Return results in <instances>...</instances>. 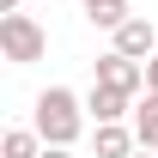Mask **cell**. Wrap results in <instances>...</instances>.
<instances>
[{
    "mask_svg": "<svg viewBox=\"0 0 158 158\" xmlns=\"http://www.w3.org/2000/svg\"><path fill=\"white\" fill-rule=\"evenodd\" d=\"M85 116L91 122H122V116H134V98L128 91H110V85H91L85 91Z\"/></svg>",
    "mask_w": 158,
    "mask_h": 158,
    "instance_id": "5",
    "label": "cell"
},
{
    "mask_svg": "<svg viewBox=\"0 0 158 158\" xmlns=\"http://www.w3.org/2000/svg\"><path fill=\"white\" fill-rule=\"evenodd\" d=\"M110 49H116V55H128V61H152V55H158V31H152V19H140V12H134V19L116 31V43H110Z\"/></svg>",
    "mask_w": 158,
    "mask_h": 158,
    "instance_id": "4",
    "label": "cell"
},
{
    "mask_svg": "<svg viewBox=\"0 0 158 158\" xmlns=\"http://www.w3.org/2000/svg\"><path fill=\"white\" fill-rule=\"evenodd\" d=\"M146 91H158V55L146 61Z\"/></svg>",
    "mask_w": 158,
    "mask_h": 158,
    "instance_id": "9",
    "label": "cell"
},
{
    "mask_svg": "<svg viewBox=\"0 0 158 158\" xmlns=\"http://www.w3.org/2000/svg\"><path fill=\"white\" fill-rule=\"evenodd\" d=\"M31 128L43 134V146H73V140L85 134V98H73L67 85H49V91H37Z\"/></svg>",
    "mask_w": 158,
    "mask_h": 158,
    "instance_id": "1",
    "label": "cell"
},
{
    "mask_svg": "<svg viewBox=\"0 0 158 158\" xmlns=\"http://www.w3.org/2000/svg\"><path fill=\"white\" fill-rule=\"evenodd\" d=\"M134 134H140V146L158 152V91H146V98L134 103Z\"/></svg>",
    "mask_w": 158,
    "mask_h": 158,
    "instance_id": "8",
    "label": "cell"
},
{
    "mask_svg": "<svg viewBox=\"0 0 158 158\" xmlns=\"http://www.w3.org/2000/svg\"><path fill=\"white\" fill-rule=\"evenodd\" d=\"M79 6H91V0H79Z\"/></svg>",
    "mask_w": 158,
    "mask_h": 158,
    "instance_id": "12",
    "label": "cell"
},
{
    "mask_svg": "<svg viewBox=\"0 0 158 158\" xmlns=\"http://www.w3.org/2000/svg\"><path fill=\"white\" fill-rule=\"evenodd\" d=\"M0 158H43V134H37V128H6Z\"/></svg>",
    "mask_w": 158,
    "mask_h": 158,
    "instance_id": "7",
    "label": "cell"
},
{
    "mask_svg": "<svg viewBox=\"0 0 158 158\" xmlns=\"http://www.w3.org/2000/svg\"><path fill=\"white\" fill-rule=\"evenodd\" d=\"M91 85H110V91H128V98H134L140 85H146V61H128V55L110 49V55L91 61Z\"/></svg>",
    "mask_w": 158,
    "mask_h": 158,
    "instance_id": "3",
    "label": "cell"
},
{
    "mask_svg": "<svg viewBox=\"0 0 158 158\" xmlns=\"http://www.w3.org/2000/svg\"><path fill=\"white\" fill-rule=\"evenodd\" d=\"M128 19H134L128 0H91V6H85V24H91V31H110V37H116Z\"/></svg>",
    "mask_w": 158,
    "mask_h": 158,
    "instance_id": "6",
    "label": "cell"
},
{
    "mask_svg": "<svg viewBox=\"0 0 158 158\" xmlns=\"http://www.w3.org/2000/svg\"><path fill=\"white\" fill-rule=\"evenodd\" d=\"M134 158H158V152H152V146H140V152H134Z\"/></svg>",
    "mask_w": 158,
    "mask_h": 158,
    "instance_id": "11",
    "label": "cell"
},
{
    "mask_svg": "<svg viewBox=\"0 0 158 158\" xmlns=\"http://www.w3.org/2000/svg\"><path fill=\"white\" fill-rule=\"evenodd\" d=\"M43 158H73V146H43Z\"/></svg>",
    "mask_w": 158,
    "mask_h": 158,
    "instance_id": "10",
    "label": "cell"
},
{
    "mask_svg": "<svg viewBox=\"0 0 158 158\" xmlns=\"http://www.w3.org/2000/svg\"><path fill=\"white\" fill-rule=\"evenodd\" d=\"M43 49H49V37H43V24L31 19V12H6V19H0V55L12 61V67L43 61Z\"/></svg>",
    "mask_w": 158,
    "mask_h": 158,
    "instance_id": "2",
    "label": "cell"
}]
</instances>
